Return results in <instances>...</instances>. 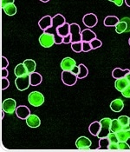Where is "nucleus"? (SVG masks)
Segmentation results:
<instances>
[{"instance_id": "f257e3e1", "label": "nucleus", "mask_w": 130, "mask_h": 152, "mask_svg": "<svg viewBox=\"0 0 130 152\" xmlns=\"http://www.w3.org/2000/svg\"><path fill=\"white\" fill-rule=\"evenodd\" d=\"M39 44L44 48H50L56 44V37L53 33L44 31L39 37Z\"/></svg>"}, {"instance_id": "7ed1b4c3", "label": "nucleus", "mask_w": 130, "mask_h": 152, "mask_svg": "<svg viewBox=\"0 0 130 152\" xmlns=\"http://www.w3.org/2000/svg\"><path fill=\"white\" fill-rule=\"evenodd\" d=\"M111 121H112V119H110L109 117H104V118L101 119V121H100V123H101V130H100L99 134L97 135V137L99 139L103 138V137H107V135L111 132V130H110Z\"/></svg>"}, {"instance_id": "4be33fe9", "label": "nucleus", "mask_w": 130, "mask_h": 152, "mask_svg": "<svg viewBox=\"0 0 130 152\" xmlns=\"http://www.w3.org/2000/svg\"><path fill=\"white\" fill-rule=\"evenodd\" d=\"M100 130H101V123H100V121L99 122L98 121L93 122L89 127V131L90 132V134L93 135V136H95V137H97Z\"/></svg>"}, {"instance_id": "a211bd4d", "label": "nucleus", "mask_w": 130, "mask_h": 152, "mask_svg": "<svg viewBox=\"0 0 130 152\" xmlns=\"http://www.w3.org/2000/svg\"><path fill=\"white\" fill-rule=\"evenodd\" d=\"M129 84H130L129 82L128 81V79L126 77H121V78H118V79H115V89L121 92Z\"/></svg>"}, {"instance_id": "a18cd8bd", "label": "nucleus", "mask_w": 130, "mask_h": 152, "mask_svg": "<svg viewBox=\"0 0 130 152\" xmlns=\"http://www.w3.org/2000/svg\"><path fill=\"white\" fill-rule=\"evenodd\" d=\"M71 71H72L74 74H76V75L77 76V75L79 74V66H77V65H76V66L74 69H73V70H71Z\"/></svg>"}, {"instance_id": "2f4dec72", "label": "nucleus", "mask_w": 130, "mask_h": 152, "mask_svg": "<svg viewBox=\"0 0 130 152\" xmlns=\"http://www.w3.org/2000/svg\"><path fill=\"white\" fill-rule=\"evenodd\" d=\"M90 45H91V47H92V50H95V49H98L102 45V42L97 38H95L94 40H92L90 42Z\"/></svg>"}, {"instance_id": "72a5a7b5", "label": "nucleus", "mask_w": 130, "mask_h": 152, "mask_svg": "<svg viewBox=\"0 0 130 152\" xmlns=\"http://www.w3.org/2000/svg\"><path fill=\"white\" fill-rule=\"evenodd\" d=\"M119 150L121 151H128L130 150V146L127 142H118Z\"/></svg>"}, {"instance_id": "c03bdc74", "label": "nucleus", "mask_w": 130, "mask_h": 152, "mask_svg": "<svg viewBox=\"0 0 130 152\" xmlns=\"http://www.w3.org/2000/svg\"><path fill=\"white\" fill-rule=\"evenodd\" d=\"M1 77H8V70L6 69H2L1 70Z\"/></svg>"}, {"instance_id": "2eb2a0df", "label": "nucleus", "mask_w": 130, "mask_h": 152, "mask_svg": "<svg viewBox=\"0 0 130 152\" xmlns=\"http://www.w3.org/2000/svg\"><path fill=\"white\" fill-rule=\"evenodd\" d=\"M95 38H96L95 33L89 28H87L82 31V41L83 42H91Z\"/></svg>"}, {"instance_id": "c9c22d12", "label": "nucleus", "mask_w": 130, "mask_h": 152, "mask_svg": "<svg viewBox=\"0 0 130 152\" xmlns=\"http://www.w3.org/2000/svg\"><path fill=\"white\" fill-rule=\"evenodd\" d=\"M1 83H2V87L1 88H2L3 91L6 90L9 87V85H10V82L7 79V77H3L2 80H1Z\"/></svg>"}, {"instance_id": "f03ea898", "label": "nucleus", "mask_w": 130, "mask_h": 152, "mask_svg": "<svg viewBox=\"0 0 130 152\" xmlns=\"http://www.w3.org/2000/svg\"><path fill=\"white\" fill-rule=\"evenodd\" d=\"M44 96L39 91H32L28 96V101L33 107H39L44 103Z\"/></svg>"}, {"instance_id": "a19ab883", "label": "nucleus", "mask_w": 130, "mask_h": 152, "mask_svg": "<svg viewBox=\"0 0 130 152\" xmlns=\"http://www.w3.org/2000/svg\"><path fill=\"white\" fill-rule=\"evenodd\" d=\"M71 43V35L66 36L62 38V44H70Z\"/></svg>"}, {"instance_id": "603ef678", "label": "nucleus", "mask_w": 130, "mask_h": 152, "mask_svg": "<svg viewBox=\"0 0 130 152\" xmlns=\"http://www.w3.org/2000/svg\"><path fill=\"white\" fill-rule=\"evenodd\" d=\"M128 128H130V120H129V126H128ZM125 129H127V128H125Z\"/></svg>"}, {"instance_id": "cd10ccee", "label": "nucleus", "mask_w": 130, "mask_h": 152, "mask_svg": "<svg viewBox=\"0 0 130 152\" xmlns=\"http://www.w3.org/2000/svg\"><path fill=\"white\" fill-rule=\"evenodd\" d=\"M78 66H79V74L77 75V77L78 78L83 79L89 75V70L83 64H80Z\"/></svg>"}, {"instance_id": "5701e85b", "label": "nucleus", "mask_w": 130, "mask_h": 152, "mask_svg": "<svg viewBox=\"0 0 130 152\" xmlns=\"http://www.w3.org/2000/svg\"><path fill=\"white\" fill-rule=\"evenodd\" d=\"M23 63H24V64L26 66L27 70L29 71V74H31V73L35 72L36 64V62L33 59H25Z\"/></svg>"}, {"instance_id": "0eeeda50", "label": "nucleus", "mask_w": 130, "mask_h": 152, "mask_svg": "<svg viewBox=\"0 0 130 152\" xmlns=\"http://www.w3.org/2000/svg\"><path fill=\"white\" fill-rule=\"evenodd\" d=\"M2 110L7 114H13L17 110V102L13 98H7L2 104Z\"/></svg>"}, {"instance_id": "20e7f679", "label": "nucleus", "mask_w": 130, "mask_h": 152, "mask_svg": "<svg viewBox=\"0 0 130 152\" xmlns=\"http://www.w3.org/2000/svg\"><path fill=\"white\" fill-rule=\"evenodd\" d=\"M77 79H78V77L76 74H74L72 71L62 70V81L65 85L73 86V85H75L76 83Z\"/></svg>"}, {"instance_id": "6ab92c4d", "label": "nucleus", "mask_w": 130, "mask_h": 152, "mask_svg": "<svg viewBox=\"0 0 130 152\" xmlns=\"http://www.w3.org/2000/svg\"><path fill=\"white\" fill-rule=\"evenodd\" d=\"M30 80H31V86H37L42 83L43 77H42L41 74L35 71V72L30 74Z\"/></svg>"}, {"instance_id": "de8ad7c7", "label": "nucleus", "mask_w": 130, "mask_h": 152, "mask_svg": "<svg viewBox=\"0 0 130 152\" xmlns=\"http://www.w3.org/2000/svg\"><path fill=\"white\" fill-rule=\"evenodd\" d=\"M125 3L129 7H130V0H125Z\"/></svg>"}, {"instance_id": "b1692460", "label": "nucleus", "mask_w": 130, "mask_h": 152, "mask_svg": "<svg viewBox=\"0 0 130 152\" xmlns=\"http://www.w3.org/2000/svg\"><path fill=\"white\" fill-rule=\"evenodd\" d=\"M123 129V127H122V125L121 124V123H120V121L118 120V118H116V119H112V121H111V126H110V130H111V132L116 133V132H118V131H120L121 129Z\"/></svg>"}, {"instance_id": "6e6552de", "label": "nucleus", "mask_w": 130, "mask_h": 152, "mask_svg": "<svg viewBox=\"0 0 130 152\" xmlns=\"http://www.w3.org/2000/svg\"><path fill=\"white\" fill-rule=\"evenodd\" d=\"M66 22V20H65V18L62 15V14H57V15H55L53 18H52V26H51V28L50 29H52V32H53V34L55 35L56 37V40H57V28L61 26L62 24H63V23ZM51 32V33H52Z\"/></svg>"}, {"instance_id": "4468645a", "label": "nucleus", "mask_w": 130, "mask_h": 152, "mask_svg": "<svg viewBox=\"0 0 130 152\" xmlns=\"http://www.w3.org/2000/svg\"><path fill=\"white\" fill-rule=\"evenodd\" d=\"M26 124L29 127L31 128H37L40 126L41 124V120L38 117V116H36L35 114H31L29 117L26 118Z\"/></svg>"}, {"instance_id": "412c9836", "label": "nucleus", "mask_w": 130, "mask_h": 152, "mask_svg": "<svg viewBox=\"0 0 130 152\" xmlns=\"http://www.w3.org/2000/svg\"><path fill=\"white\" fill-rule=\"evenodd\" d=\"M119 18L115 16H107L105 18L103 23L107 27H115L119 23Z\"/></svg>"}, {"instance_id": "f704fd0d", "label": "nucleus", "mask_w": 130, "mask_h": 152, "mask_svg": "<svg viewBox=\"0 0 130 152\" xmlns=\"http://www.w3.org/2000/svg\"><path fill=\"white\" fill-rule=\"evenodd\" d=\"M92 50V47L90 45V42H83V52H89Z\"/></svg>"}, {"instance_id": "4c0bfd02", "label": "nucleus", "mask_w": 130, "mask_h": 152, "mask_svg": "<svg viewBox=\"0 0 130 152\" xmlns=\"http://www.w3.org/2000/svg\"><path fill=\"white\" fill-rule=\"evenodd\" d=\"M107 150H110V151H117V150H119L118 142H110Z\"/></svg>"}, {"instance_id": "79ce46f5", "label": "nucleus", "mask_w": 130, "mask_h": 152, "mask_svg": "<svg viewBox=\"0 0 130 152\" xmlns=\"http://www.w3.org/2000/svg\"><path fill=\"white\" fill-rule=\"evenodd\" d=\"M121 20H123V21H125V22L127 23V31H126V32H129L130 31V18H123Z\"/></svg>"}, {"instance_id": "37998d69", "label": "nucleus", "mask_w": 130, "mask_h": 152, "mask_svg": "<svg viewBox=\"0 0 130 152\" xmlns=\"http://www.w3.org/2000/svg\"><path fill=\"white\" fill-rule=\"evenodd\" d=\"M108 1H110L112 3H115V5H117L118 7H121L123 4V1L124 0H108Z\"/></svg>"}, {"instance_id": "393cba45", "label": "nucleus", "mask_w": 130, "mask_h": 152, "mask_svg": "<svg viewBox=\"0 0 130 152\" xmlns=\"http://www.w3.org/2000/svg\"><path fill=\"white\" fill-rule=\"evenodd\" d=\"M3 10H4V13H5L6 15H8V16H14V15L17 13V7H16V5L14 4V3H13V4H7L5 7L3 8Z\"/></svg>"}, {"instance_id": "aec40b11", "label": "nucleus", "mask_w": 130, "mask_h": 152, "mask_svg": "<svg viewBox=\"0 0 130 152\" xmlns=\"http://www.w3.org/2000/svg\"><path fill=\"white\" fill-rule=\"evenodd\" d=\"M130 70L126 69V70H122L121 68H115V70L112 71V77L115 79H118V78H121V77H125L126 75L128 73H129Z\"/></svg>"}, {"instance_id": "a878e982", "label": "nucleus", "mask_w": 130, "mask_h": 152, "mask_svg": "<svg viewBox=\"0 0 130 152\" xmlns=\"http://www.w3.org/2000/svg\"><path fill=\"white\" fill-rule=\"evenodd\" d=\"M115 31L118 34H121L123 32H126L127 31V23L123 20H120L119 23L115 26Z\"/></svg>"}, {"instance_id": "39448f33", "label": "nucleus", "mask_w": 130, "mask_h": 152, "mask_svg": "<svg viewBox=\"0 0 130 152\" xmlns=\"http://www.w3.org/2000/svg\"><path fill=\"white\" fill-rule=\"evenodd\" d=\"M15 85L17 88V90L20 91H26L31 85L30 75H26V76L17 77L15 79Z\"/></svg>"}, {"instance_id": "8fccbe9b", "label": "nucleus", "mask_w": 130, "mask_h": 152, "mask_svg": "<svg viewBox=\"0 0 130 152\" xmlns=\"http://www.w3.org/2000/svg\"><path fill=\"white\" fill-rule=\"evenodd\" d=\"M40 1H41V2H44V3H47L49 0H40Z\"/></svg>"}, {"instance_id": "dca6fc26", "label": "nucleus", "mask_w": 130, "mask_h": 152, "mask_svg": "<svg viewBox=\"0 0 130 152\" xmlns=\"http://www.w3.org/2000/svg\"><path fill=\"white\" fill-rule=\"evenodd\" d=\"M124 108V102L121 98H116L113 100L110 104V109L114 112H120Z\"/></svg>"}, {"instance_id": "473e14b6", "label": "nucleus", "mask_w": 130, "mask_h": 152, "mask_svg": "<svg viewBox=\"0 0 130 152\" xmlns=\"http://www.w3.org/2000/svg\"><path fill=\"white\" fill-rule=\"evenodd\" d=\"M107 137L109 139V141H110L111 142H119L117 135H116V133H115V132H110V133L107 135Z\"/></svg>"}, {"instance_id": "1a4fd4ad", "label": "nucleus", "mask_w": 130, "mask_h": 152, "mask_svg": "<svg viewBox=\"0 0 130 152\" xmlns=\"http://www.w3.org/2000/svg\"><path fill=\"white\" fill-rule=\"evenodd\" d=\"M83 22L87 28H93L97 24L98 19L94 13H88L83 18Z\"/></svg>"}, {"instance_id": "c85d7f7f", "label": "nucleus", "mask_w": 130, "mask_h": 152, "mask_svg": "<svg viewBox=\"0 0 130 152\" xmlns=\"http://www.w3.org/2000/svg\"><path fill=\"white\" fill-rule=\"evenodd\" d=\"M71 49L74 52H76V53L82 52L83 51V41L71 43Z\"/></svg>"}, {"instance_id": "9b49d317", "label": "nucleus", "mask_w": 130, "mask_h": 152, "mask_svg": "<svg viewBox=\"0 0 130 152\" xmlns=\"http://www.w3.org/2000/svg\"><path fill=\"white\" fill-rule=\"evenodd\" d=\"M92 142L86 137H80L76 141V146L79 150H89Z\"/></svg>"}, {"instance_id": "ddd939ff", "label": "nucleus", "mask_w": 130, "mask_h": 152, "mask_svg": "<svg viewBox=\"0 0 130 152\" xmlns=\"http://www.w3.org/2000/svg\"><path fill=\"white\" fill-rule=\"evenodd\" d=\"M38 26L44 31H47L48 30L50 29L52 26V18L49 15H47V16L42 18L38 22Z\"/></svg>"}, {"instance_id": "e433bc0d", "label": "nucleus", "mask_w": 130, "mask_h": 152, "mask_svg": "<svg viewBox=\"0 0 130 152\" xmlns=\"http://www.w3.org/2000/svg\"><path fill=\"white\" fill-rule=\"evenodd\" d=\"M121 95L126 97V98H130V84H129L122 91H121Z\"/></svg>"}, {"instance_id": "423d86ee", "label": "nucleus", "mask_w": 130, "mask_h": 152, "mask_svg": "<svg viewBox=\"0 0 130 152\" xmlns=\"http://www.w3.org/2000/svg\"><path fill=\"white\" fill-rule=\"evenodd\" d=\"M71 43L81 42L82 41V31L79 24L73 23L70 24Z\"/></svg>"}, {"instance_id": "58836bf2", "label": "nucleus", "mask_w": 130, "mask_h": 152, "mask_svg": "<svg viewBox=\"0 0 130 152\" xmlns=\"http://www.w3.org/2000/svg\"><path fill=\"white\" fill-rule=\"evenodd\" d=\"M1 60H2V64H1L2 69H6V68L8 67V65H9L8 60H7V58H6L5 57H2V58H1Z\"/></svg>"}, {"instance_id": "864d4df0", "label": "nucleus", "mask_w": 130, "mask_h": 152, "mask_svg": "<svg viewBox=\"0 0 130 152\" xmlns=\"http://www.w3.org/2000/svg\"><path fill=\"white\" fill-rule=\"evenodd\" d=\"M129 45H130V38L129 39Z\"/></svg>"}, {"instance_id": "49530a36", "label": "nucleus", "mask_w": 130, "mask_h": 152, "mask_svg": "<svg viewBox=\"0 0 130 152\" xmlns=\"http://www.w3.org/2000/svg\"><path fill=\"white\" fill-rule=\"evenodd\" d=\"M126 77V78L128 79V81H129V83H130V72H129V73H128V74L126 75V77Z\"/></svg>"}, {"instance_id": "09e8293b", "label": "nucleus", "mask_w": 130, "mask_h": 152, "mask_svg": "<svg viewBox=\"0 0 130 152\" xmlns=\"http://www.w3.org/2000/svg\"><path fill=\"white\" fill-rule=\"evenodd\" d=\"M125 129V128H124ZM127 132H128V135H129V139H130V128H127Z\"/></svg>"}, {"instance_id": "9d476101", "label": "nucleus", "mask_w": 130, "mask_h": 152, "mask_svg": "<svg viewBox=\"0 0 130 152\" xmlns=\"http://www.w3.org/2000/svg\"><path fill=\"white\" fill-rule=\"evenodd\" d=\"M61 68L62 70L65 71H71L76 66V60L71 58H64L62 60L61 64H60Z\"/></svg>"}, {"instance_id": "f8f14e48", "label": "nucleus", "mask_w": 130, "mask_h": 152, "mask_svg": "<svg viewBox=\"0 0 130 152\" xmlns=\"http://www.w3.org/2000/svg\"><path fill=\"white\" fill-rule=\"evenodd\" d=\"M15 113H16L17 117L22 120H26V118L31 114L30 109L25 105L17 106Z\"/></svg>"}, {"instance_id": "3c124183", "label": "nucleus", "mask_w": 130, "mask_h": 152, "mask_svg": "<svg viewBox=\"0 0 130 152\" xmlns=\"http://www.w3.org/2000/svg\"><path fill=\"white\" fill-rule=\"evenodd\" d=\"M4 111L3 110V111H2V118H4Z\"/></svg>"}, {"instance_id": "f3484780", "label": "nucleus", "mask_w": 130, "mask_h": 152, "mask_svg": "<svg viewBox=\"0 0 130 152\" xmlns=\"http://www.w3.org/2000/svg\"><path fill=\"white\" fill-rule=\"evenodd\" d=\"M14 73H15V76L17 77H23V76H26V75H30L29 74V71L27 70L26 66L24 64V63L22 64H17L15 69H14Z\"/></svg>"}, {"instance_id": "c756f323", "label": "nucleus", "mask_w": 130, "mask_h": 152, "mask_svg": "<svg viewBox=\"0 0 130 152\" xmlns=\"http://www.w3.org/2000/svg\"><path fill=\"white\" fill-rule=\"evenodd\" d=\"M109 143H110V141H109V139L107 137L100 138V141H99V149L107 150Z\"/></svg>"}, {"instance_id": "ea45409f", "label": "nucleus", "mask_w": 130, "mask_h": 152, "mask_svg": "<svg viewBox=\"0 0 130 152\" xmlns=\"http://www.w3.org/2000/svg\"><path fill=\"white\" fill-rule=\"evenodd\" d=\"M15 2V0H1V7H2V9L4 8V7H5L7 4H13Z\"/></svg>"}, {"instance_id": "bb28decb", "label": "nucleus", "mask_w": 130, "mask_h": 152, "mask_svg": "<svg viewBox=\"0 0 130 152\" xmlns=\"http://www.w3.org/2000/svg\"><path fill=\"white\" fill-rule=\"evenodd\" d=\"M116 135H117L119 142H127L129 139V137L128 135L127 129H124V128L122 129H121L118 132H116Z\"/></svg>"}, {"instance_id": "7c9ffc66", "label": "nucleus", "mask_w": 130, "mask_h": 152, "mask_svg": "<svg viewBox=\"0 0 130 152\" xmlns=\"http://www.w3.org/2000/svg\"><path fill=\"white\" fill-rule=\"evenodd\" d=\"M118 120L120 121V123L123 128H128V126L129 124L130 117H129L128 116H121L118 117Z\"/></svg>"}]
</instances>
